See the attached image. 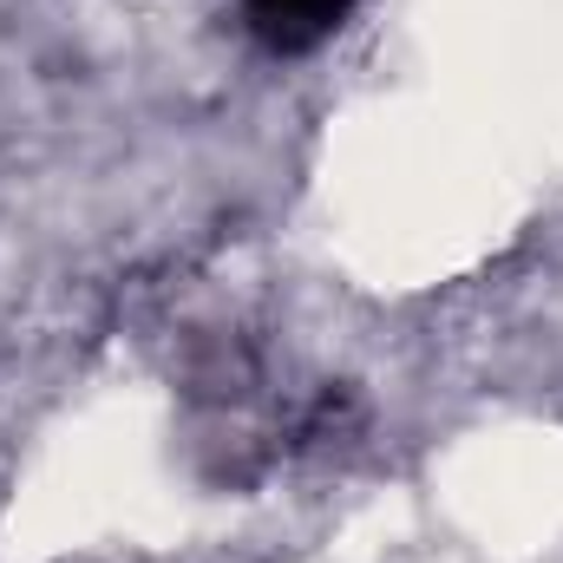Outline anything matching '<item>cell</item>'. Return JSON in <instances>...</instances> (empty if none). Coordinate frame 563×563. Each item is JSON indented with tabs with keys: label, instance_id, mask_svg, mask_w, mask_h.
<instances>
[{
	"label": "cell",
	"instance_id": "1",
	"mask_svg": "<svg viewBox=\"0 0 563 563\" xmlns=\"http://www.w3.org/2000/svg\"><path fill=\"white\" fill-rule=\"evenodd\" d=\"M347 7L354 0H243L256 40L269 53H308V46H321L328 33H341Z\"/></svg>",
	"mask_w": 563,
	"mask_h": 563
}]
</instances>
